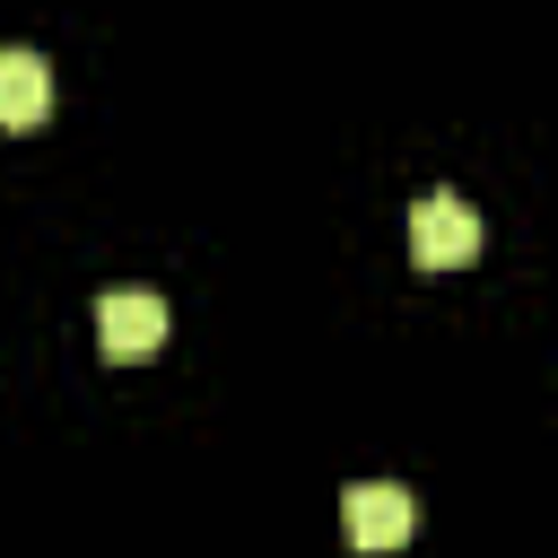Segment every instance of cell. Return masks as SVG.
Returning a JSON list of instances; mask_svg holds the SVG:
<instances>
[{
    "label": "cell",
    "mask_w": 558,
    "mask_h": 558,
    "mask_svg": "<svg viewBox=\"0 0 558 558\" xmlns=\"http://www.w3.org/2000/svg\"><path fill=\"white\" fill-rule=\"evenodd\" d=\"M410 253H418V270H462L480 253V209L462 192H427L410 209Z\"/></svg>",
    "instance_id": "cell-1"
},
{
    "label": "cell",
    "mask_w": 558,
    "mask_h": 558,
    "mask_svg": "<svg viewBox=\"0 0 558 558\" xmlns=\"http://www.w3.org/2000/svg\"><path fill=\"white\" fill-rule=\"evenodd\" d=\"M96 349H105L113 366L157 357V349H166V296H148V288H113V296L96 305Z\"/></svg>",
    "instance_id": "cell-2"
},
{
    "label": "cell",
    "mask_w": 558,
    "mask_h": 558,
    "mask_svg": "<svg viewBox=\"0 0 558 558\" xmlns=\"http://www.w3.org/2000/svg\"><path fill=\"white\" fill-rule=\"evenodd\" d=\"M340 523H349L357 549H401V541L418 532V497H410L401 480H357V488L340 497Z\"/></svg>",
    "instance_id": "cell-3"
},
{
    "label": "cell",
    "mask_w": 558,
    "mask_h": 558,
    "mask_svg": "<svg viewBox=\"0 0 558 558\" xmlns=\"http://www.w3.org/2000/svg\"><path fill=\"white\" fill-rule=\"evenodd\" d=\"M52 113V70L35 44H0V131H26Z\"/></svg>",
    "instance_id": "cell-4"
}]
</instances>
